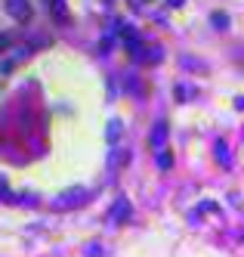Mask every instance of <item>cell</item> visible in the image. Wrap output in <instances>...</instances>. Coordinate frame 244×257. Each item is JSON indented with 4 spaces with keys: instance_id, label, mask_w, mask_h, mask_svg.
<instances>
[{
    "instance_id": "cell-1",
    "label": "cell",
    "mask_w": 244,
    "mask_h": 257,
    "mask_svg": "<svg viewBox=\"0 0 244 257\" xmlns=\"http://www.w3.org/2000/svg\"><path fill=\"white\" fill-rule=\"evenodd\" d=\"M4 7L16 22H28L31 19V4L28 0H4Z\"/></svg>"
},
{
    "instance_id": "cell-2",
    "label": "cell",
    "mask_w": 244,
    "mask_h": 257,
    "mask_svg": "<svg viewBox=\"0 0 244 257\" xmlns=\"http://www.w3.org/2000/svg\"><path fill=\"white\" fill-rule=\"evenodd\" d=\"M148 140H152V146H164V140H167V124L158 121V127L152 131V137H148Z\"/></svg>"
},
{
    "instance_id": "cell-3",
    "label": "cell",
    "mask_w": 244,
    "mask_h": 257,
    "mask_svg": "<svg viewBox=\"0 0 244 257\" xmlns=\"http://www.w3.org/2000/svg\"><path fill=\"white\" fill-rule=\"evenodd\" d=\"M0 50H7V38H4V34H0Z\"/></svg>"
},
{
    "instance_id": "cell-4",
    "label": "cell",
    "mask_w": 244,
    "mask_h": 257,
    "mask_svg": "<svg viewBox=\"0 0 244 257\" xmlns=\"http://www.w3.org/2000/svg\"><path fill=\"white\" fill-rule=\"evenodd\" d=\"M0 186H4V183H0Z\"/></svg>"
}]
</instances>
